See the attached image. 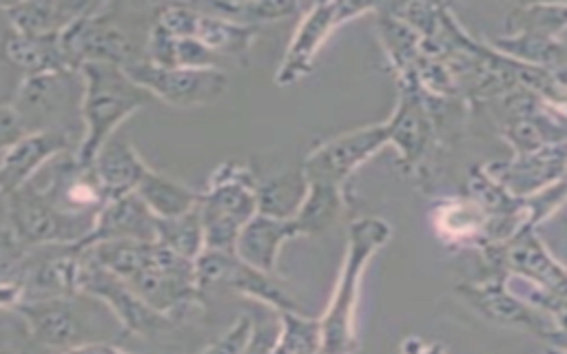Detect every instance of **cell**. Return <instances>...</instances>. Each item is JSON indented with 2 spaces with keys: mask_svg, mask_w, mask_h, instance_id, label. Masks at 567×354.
<instances>
[{
  "mask_svg": "<svg viewBox=\"0 0 567 354\" xmlns=\"http://www.w3.org/2000/svg\"><path fill=\"white\" fill-rule=\"evenodd\" d=\"M80 294L24 299L11 312L24 323L29 339L51 354L64 352L80 343L95 341L86 332L84 312L78 305Z\"/></svg>",
  "mask_w": 567,
  "mask_h": 354,
  "instance_id": "obj_13",
  "label": "cell"
},
{
  "mask_svg": "<svg viewBox=\"0 0 567 354\" xmlns=\"http://www.w3.org/2000/svg\"><path fill=\"white\" fill-rule=\"evenodd\" d=\"M155 243L195 261L204 252V228L199 210L193 208L179 217L155 219Z\"/></svg>",
  "mask_w": 567,
  "mask_h": 354,
  "instance_id": "obj_28",
  "label": "cell"
},
{
  "mask_svg": "<svg viewBox=\"0 0 567 354\" xmlns=\"http://www.w3.org/2000/svg\"><path fill=\"white\" fill-rule=\"evenodd\" d=\"M321 319L306 316L299 310L277 312V341L270 354H321Z\"/></svg>",
  "mask_w": 567,
  "mask_h": 354,
  "instance_id": "obj_27",
  "label": "cell"
},
{
  "mask_svg": "<svg viewBox=\"0 0 567 354\" xmlns=\"http://www.w3.org/2000/svg\"><path fill=\"white\" fill-rule=\"evenodd\" d=\"M370 9L372 7L368 4H352V2H317L306 7L284 51V58L275 71V84L281 88L292 86L306 75H310L315 69L317 53L321 51L330 33L343 22Z\"/></svg>",
  "mask_w": 567,
  "mask_h": 354,
  "instance_id": "obj_9",
  "label": "cell"
},
{
  "mask_svg": "<svg viewBox=\"0 0 567 354\" xmlns=\"http://www.w3.org/2000/svg\"><path fill=\"white\" fill-rule=\"evenodd\" d=\"M135 195L142 199V204L151 210L155 219H171L179 217L199 204V192L179 184L177 179L157 173L155 168H148L142 177L140 186L135 188Z\"/></svg>",
  "mask_w": 567,
  "mask_h": 354,
  "instance_id": "obj_23",
  "label": "cell"
},
{
  "mask_svg": "<svg viewBox=\"0 0 567 354\" xmlns=\"http://www.w3.org/2000/svg\"><path fill=\"white\" fill-rule=\"evenodd\" d=\"M401 354H445V347L439 343H427L419 336H408L401 343Z\"/></svg>",
  "mask_w": 567,
  "mask_h": 354,
  "instance_id": "obj_32",
  "label": "cell"
},
{
  "mask_svg": "<svg viewBox=\"0 0 567 354\" xmlns=\"http://www.w3.org/2000/svg\"><path fill=\"white\" fill-rule=\"evenodd\" d=\"M202 9L221 15L226 20H233L244 27L259 29L266 22H281L288 18H295L306 11L299 2L288 0H226V2H197Z\"/></svg>",
  "mask_w": 567,
  "mask_h": 354,
  "instance_id": "obj_25",
  "label": "cell"
},
{
  "mask_svg": "<svg viewBox=\"0 0 567 354\" xmlns=\"http://www.w3.org/2000/svg\"><path fill=\"white\" fill-rule=\"evenodd\" d=\"M91 168L109 201V199L135 192V188L140 186L142 177L151 166L142 159L137 148L126 137L113 135L97 150Z\"/></svg>",
  "mask_w": 567,
  "mask_h": 354,
  "instance_id": "obj_18",
  "label": "cell"
},
{
  "mask_svg": "<svg viewBox=\"0 0 567 354\" xmlns=\"http://www.w3.org/2000/svg\"><path fill=\"white\" fill-rule=\"evenodd\" d=\"M299 232L292 223V219H279L266 212H257L239 232L237 243H235V254L261 270L277 274V259L279 250L286 241L297 239Z\"/></svg>",
  "mask_w": 567,
  "mask_h": 354,
  "instance_id": "obj_17",
  "label": "cell"
},
{
  "mask_svg": "<svg viewBox=\"0 0 567 354\" xmlns=\"http://www.w3.org/2000/svg\"><path fill=\"white\" fill-rule=\"evenodd\" d=\"M24 135L27 133H24L13 106L9 102H0V155Z\"/></svg>",
  "mask_w": 567,
  "mask_h": 354,
  "instance_id": "obj_30",
  "label": "cell"
},
{
  "mask_svg": "<svg viewBox=\"0 0 567 354\" xmlns=\"http://www.w3.org/2000/svg\"><path fill=\"white\" fill-rule=\"evenodd\" d=\"M82 250L126 281L144 303L168 319L179 316L202 299L195 261L155 241H106Z\"/></svg>",
  "mask_w": 567,
  "mask_h": 354,
  "instance_id": "obj_1",
  "label": "cell"
},
{
  "mask_svg": "<svg viewBox=\"0 0 567 354\" xmlns=\"http://www.w3.org/2000/svg\"><path fill=\"white\" fill-rule=\"evenodd\" d=\"M343 186L330 181H308V190L292 215L299 237L321 235L337 223L343 210Z\"/></svg>",
  "mask_w": 567,
  "mask_h": 354,
  "instance_id": "obj_22",
  "label": "cell"
},
{
  "mask_svg": "<svg viewBox=\"0 0 567 354\" xmlns=\"http://www.w3.org/2000/svg\"><path fill=\"white\" fill-rule=\"evenodd\" d=\"M321 354H323V352H321Z\"/></svg>",
  "mask_w": 567,
  "mask_h": 354,
  "instance_id": "obj_34",
  "label": "cell"
},
{
  "mask_svg": "<svg viewBox=\"0 0 567 354\" xmlns=\"http://www.w3.org/2000/svg\"><path fill=\"white\" fill-rule=\"evenodd\" d=\"M392 228L381 217H359L348 226L343 263L321 319L323 354H354L357 305L363 272L370 259L388 243Z\"/></svg>",
  "mask_w": 567,
  "mask_h": 354,
  "instance_id": "obj_2",
  "label": "cell"
},
{
  "mask_svg": "<svg viewBox=\"0 0 567 354\" xmlns=\"http://www.w3.org/2000/svg\"><path fill=\"white\" fill-rule=\"evenodd\" d=\"M113 4L93 2V7L78 18L64 33H60L62 51L71 71L89 62H106L117 66H131L144 60L131 31L113 18Z\"/></svg>",
  "mask_w": 567,
  "mask_h": 354,
  "instance_id": "obj_6",
  "label": "cell"
},
{
  "mask_svg": "<svg viewBox=\"0 0 567 354\" xmlns=\"http://www.w3.org/2000/svg\"><path fill=\"white\" fill-rule=\"evenodd\" d=\"M93 2H9L0 4V13L9 22L13 33L20 35H60L78 18H82Z\"/></svg>",
  "mask_w": 567,
  "mask_h": 354,
  "instance_id": "obj_19",
  "label": "cell"
},
{
  "mask_svg": "<svg viewBox=\"0 0 567 354\" xmlns=\"http://www.w3.org/2000/svg\"><path fill=\"white\" fill-rule=\"evenodd\" d=\"M199 11L197 24H195V40H199L206 49H210L215 55H228V58H246L259 29L244 27L233 20H226L221 15H215L206 9H202L197 2H193Z\"/></svg>",
  "mask_w": 567,
  "mask_h": 354,
  "instance_id": "obj_24",
  "label": "cell"
},
{
  "mask_svg": "<svg viewBox=\"0 0 567 354\" xmlns=\"http://www.w3.org/2000/svg\"><path fill=\"white\" fill-rule=\"evenodd\" d=\"M106 241H155V217L135 192L109 199L97 210L89 237L78 246L91 248Z\"/></svg>",
  "mask_w": 567,
  "mask_h": 354,
  "instance_id": "obj_15",
  "label": "cell"
},
{
  "mask_svg": "<svg viewBox=\"0 0 567 354\" xmlns=\"http://www.w3.org/2000/svg\"><path fill=\"white\" fill-rule=\"evenodd\" d=\"M82 75V137L75 148L80 164L91 166L97 150L117 135V128L151 102V95L124 66L89 62Z\"/></svg>",
  "mask_w": 567,
  "mask_h": 354,
  "instance_id": "obj_3",
  "label": "cell"
},
{
  "mask_svg": "<svg viewBox=\"0 0 567 354\" xmlns=\"http://www.w3.org/2000/svg\"><path fill=\"white\" fill-rule=\"evenodd\" d=\"M78 292L100 301L115 316L126 334L148 336L171 325L168 316L155 312L148 303H144L126 281L102 268L86 250L82 252Z\"/></svg>",
  "mask_w": 567,
  "mask_h": 354,
  "instance_id": "obj_10",
  "label": "cell"
},
{
  "mask_svg": "<svg viewBox=\"0 0 567 354\" xmlns=\"http://www.w3.org/2000/svg\"><path fill=\"white\" fill-rule=\"evenodd\" d=\"M507 266L512 272L543 285L551 294H567V270L560 268L545 246L534 237H518L512 248H507Z\"/></svg>",
  "mask_w": 567,
  "mask_h": 354,
  "instance_id": "obj_21",
  "label": "cell"
},
{
  "mask_svg": "<svg viewBox=\"0 0 567 354\" xmlns=\"http://www.w3.org/2000/svg\"><path fill=\"white\" fill-rule=\"evenodd\" d=\"M197 210L204 228V250L235 252L241 228L259 212L257 175L233 159L219 164L199 190Z\"/></svg>",
  "mask_w": 567,
  "mask_h": 354,
  "instance_id": "obj_4",
  "label": "cell"
},
{
  "mask_svg": "<svg viewBox=\"0 0 567 354\" xmlns=\"http://www.w3.org/2000/svg\"><path fill=\"white\" fill-rule=\"evenodd\" d=\"M2 58L20 69L24 77L55 73V71H71L62 51L60 35H20L9 31L0 44Z\"/></svg>",
  "mask_w": 567,
  "mask_h": 354,
  "instance_id": "obj_20",
  "label": "cell"
},
{
  "mask_svg": "<svg viewBox=\"0 0 567 354\" xmlns=\"http://www.w3.org/2000/svg\"><path fill=\"white\" fill-rule=\"evenodd\" d=\"M195 277L202 294L208 288H230L252 301L268 305L272 312L299 310L292 296H288L284 290V283L277 274L261 272L244 263L235 252L204 250L195 259Z\"/></svg>",
  "mask_w": 567,
  "mask_h": 354,
  "instance_id": "obj_11",
  "label": "cell"
},
{
  "mask_svg": "<svg viewBox=\"0 0 567 354\" xmlns=\"http://www.w3.org/2000/svg\"><path fill=\"white\" fill-rule=\"evenodd\" d=\"M252 330H255V319L250 314H241L233 321V325L219 339H215L199 354H246Z\"/></svg>",
  "mask_w": 567,
  "mask_h": 354,
  "instance_id": "obj_29",
  "label": "cell"
},
{
  "mask_svg": "<svg viewBox=\"0 0 567 354\" xmlns=\"http://www.w3.org/2000/svg\"><path fill=\"white\" fill-rule=\"evenodd\" d=\"M461 292L470 305H474L481 314H485L494 323L523 327L543 339H551L558 332L554 323H549L532 305H527L525 301L514 296L503 283L465 285V288H461Z\"/></svg>",
  "mask_w": 567,
  "mask_h": 354,
  "instance_id": "obj_16",
  "label": "cell"
},
{
  "mask_svg": "<svg viewBox=\"0 0 567 354\" xmlns=\"http://www.w3.org/2000/svg\"><path fill=\"white\" fill-rule=\"evenodd\" d=\"M58 354H133V352L122 350L120 345L109 343V341H89V343H80L75 347H69L64 352H58Z\"/></svg>",
  "mask_w": 567,
  "mask_h": 354,
  "instance_id": "obj_31",
  "label": "cell"
},
{
  "mask_svg": "<svg viewBox=\"0 0 567 354\" xmlns=\"http://www.w3.org/2000/svg\"><path fill=\"white\" fill-rule=\"evenodd\" d=\"M24 128V133L55 131L80 137L73 124H82V75L80 71H55L29 75L20 82L13 100L9 102Z\"/></svg>",
  "mask_w": 567,
  "mask_h": 354,
  "instance_id": "obj_5",
  "label": "cell"
},
{
  "mask_svg": "<svg viewBox=\"0 0 567 354\" xmlns=\"http://www.w3.org/2000/svg\"><path fill=\"white\" fill-rule=\"evenodd\" d=\"M78 139L55 131L27 133L0 155V195L9 197L29 184L51 159L75 153Z\"/></svg>",
  "mask_w": 567,
  "mask_h": 354,
  "instance_id": "obj_14",
  "label": "cell"
},
{
  "mask_svg": "<svg viewBox=\"0 0 567 354\" xmlns=\"http://www.w3.org/2000/svg\"><path fill=\"white\" fill-rule=\"evenodd\" d=\"M126 71L151 97H157L173 108L213 106L228 88L224 69L157 66L148 60H140L126 66Z\"/></svg>",
  "mask_w": 567,
  "mask_h": 354,
  "instance_id": "obj_8",
  "label": "cell"
},
{
  "mask_svg": "<svg viewBox=\"0 0 567 354\" xmlns=\"http://www.w3.org/2000/svg\"><path fill=\"white\" fill-rule=\"evenodd\" d=\"M390 142L388 124L363 126L341 133L315 146L301 162L306 181H330L343 186L348 177Z\"/></svg>",
  "mask_w": 567,
  "mask_h": 354,
  "instance_id": "obj_12",
  "label": "cell"
},
{
  "mask_svg": "<svg viewBox=\"0 0 567 354\" xmlns=\"http://www.w3.org/2000/svg\"><path fill=\"white\" fill-rule=\"evenodd\" d=\"M0 354H18V352H11V350H0Z\"/></svg>",
  "mask_w": 567,
  "mask_h": 354,
  "instance_id": "obj_33",
  "label": "cell"
},
{
  "mask_svg": "<svg viewBox=\"0 0 567 354\" xmlns=\"http://www.w3.org/2000/svg\"><path fill=\"white\" fill-rule=\"evenodd\" d=\"M306 190H308V181L303 177L301 166L299 170H281L268 177H257L259 212H266L279 219H292Z\"/></svg>",
  "mask_w": 567,
  "mask_h": 354,
  "instance_id": "obj_26",
  "label": "cell"
},
{
  "mask_svg": "<svg viewBox=\"0 0 567 354\" xmlns=\"http://www.w3.org/2000/svg\"><path fill=\"white\" fill-rule=\"evenodd\" d=\"M7 212L9 232L22 248L78 246L89 237L95 223V217L69 215L55 208L31 184H24L7 197Z\"/></svg>",
  "mask_w": 567,
  "mask_h": 354,
  "instance_id": "obj_7",
  "label": "cell"
}]
</instances>
